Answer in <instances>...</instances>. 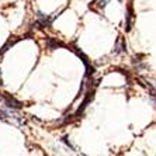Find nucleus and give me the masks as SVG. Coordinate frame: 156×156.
Instances as JSON below:
<instances>
[{
  "instance_id": "obj_2",
  "label": "nucleus",
  "mask_w": 156,
  "mask_h": 156,
  "mask_svg": "<svg viewBox=\"0 0 156 156\" xmlns=\"http://www.w3.org/2000/svg\"><path fill=\"white\" fill-rule=\"evenodd\" d=\"M132 24H134V11H132L131 6H128L127 14H125V31H131Z\"/></svg>"
},
{
  "instance_id": "obj_4",
  "label": "nucleus",
  "mask_w": 156,
  "mask_h": 156,
  "mask_svg": "<svg viewBox=\"0 0 156 156\" xmlns=\"http://www.w3.org/2000/svg\"><path fill=\"white\" fill-rule=\"evenodd\" d=\"M62 44L59 42V41L54 40V38H48L47 40V47L49 48V49H56L58 47H61Z\"/></svg>"
},
{
  "instance_id": "obj_1",
  "label": "nucleus",
  "mask_w": 156,
  "mask_h": 156,
  "mask_svg": "<svg viewBox=\"0 0 156 156\" xmlns=\"http://www.w3.org/2000/svg\"><path fill=\"white\" fill-rule=\"evenodd\" d=\"M3 100L4 103L7 104V107H10V108H14V110H20L23 107V104L20 101H17L14 97H11V96L9 94H4L3 96Z\"/></svg>"
},
{
  "instance_id": "obj_5",
  "label": "nucleus",
  "mask_w": 156,
  "mask_h": 156,
  "mask_svg": "<svg viewBox=\"0 0 156 156\" xmlns=\"http://www.w3.org/2000/svg\"><path fill=\"white\" fill-rule=\"evenodd\" d=\"M107 3H108V0H96V2H94V4L97 6L98 9H104Z\"/></svg>"
},
{
  "instance_id": "obj_3",
  "label": "nucleus",
  "mask_w": 156,
  "mask_h": 156,
  "mask_svg": "<svg viewBox=\"0 0 156 156\" xmlns=\"http://www.w3.org/2000/svg\"><path fill=\"white\" fill-rule=\"evenodd\" d=\"M125 51H127V44H125L122 37H118L115 48H114V54H124Z\"/></svg>"
}]
</instances>
